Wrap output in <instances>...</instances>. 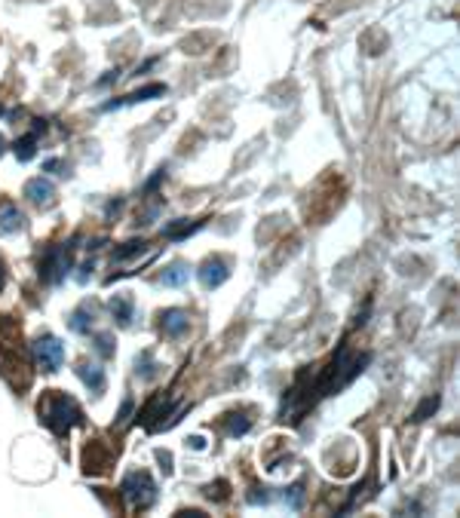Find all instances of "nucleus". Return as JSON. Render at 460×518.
<instances>
[{
	"label": "nucleus",
	"mask_w": 460,
	"mask_h": 518,
	"mask_svg": "<svg viewBox=\"0 0 460 518\" xmlns=\"http://www.w3.org/2000/svg\"><path fill=\"white\" fill-rule=\"evenodd\" d=\"M40 417H44V423L55 432V436H68L77 423H83V411L71 396L49 393L44 402H40Z\"/></svg>",
	"instance_id": "nucleus-1"
},
{
	"label": "nucleus",
	"mask_w": 460,
	"mask_h": 518,
	"mask_svg": "<svg viewBox=\"0 0 460 518\" xmlns=\"http://www.w3.org/2000/svg\"><path fill=\"white\" fill-rule=\"evenodd\" d=\"M123 497L129 500L132 509H147L157 500V485L147 472H129L123 479Z\"/></svg>",
	"instance_id": "nucleus-2"
},
{
	"label": "nucleus",
	"mask_w": 460,
	"mask_h": 518,
	"mask_svg": "<svg viewBox=\"0 0 460 518\" xmlns=\"http://www.w3.org/2000/svg\"><path fill=\"white\" fill-rule=\"evenodd\" d=\"M71 273V245H53V249L44 252V261H40V279L44 283H62L65 276Z\"/></svg>",
	"instance_id": "nucleus-3"
},
{
	"label": "nucleus",
	"mask_w": 460,
	"mask_h": 518,
	"mask_svg": "<svg viewBox=\"0 0 460 518\" xmlns=\"http://www.w3.org/2000/svg\"><path fill=\"white\" fill-rule=\"evenodd\" d=\"M34 359L40 365V371H58V365L65 362V344L58 337H37L34 341Z\"/></svg>",
	"instance_id": "nucleus-4"
},
{
	"label": "nucleus",
	"mask_w": 460,
	"mask_h": 518,
	"mask_svg": "<svg viewBox=\"0 0 460 518\" xmlns=\"http://www.w3.org/2000/svg\"><path fill=\"white\" fill-rule=\"evenodd\" d=\"M25 197L40 209H49L55 202V188H53V181H46V178H31V181L25 184Z\"/></svg>",
	"instance_id": "nucleus-5"
},
{
	"label": "nucleus",
	"mask_w": 460,
	"mask_h": 518,
	"mask_svg": "<svg viewBox=\"0 0 460 518\" xmlns=\"http://www.w3.org/2000/svg\"><path fill=\"white\" fill-rule=\"evenodd\" d=\"M25 231V215L15 202H0V233L10 236V233H19Z\"/></svg>",
	"instance_id": "nucleus-6"
},
{
	"label": "nucleus",
	"mask_w": 460,
	"mask_h": 518,
	"mask_svg": "<svg viewBox=\"0 0 460 518\" xmlns=\"http://www.w3.org/2000/svg\"><path fill=\"white\" fill-rule=\"evenodd\" d=\"M228 276H230V270H228V264H224L221 258H209L206 264L199 267V283H203L206 288H218Z\"/></svg>",
	"instance_id": "nucleus-7"
},
{
	"label": "nucleus",
	"mask_w": 460,
	"mask_h": 518,
	"mask_svg": "<svg viewBox=\"0 0 460 518\" xmlns=\"http://www.w3.org/2000/svg\"><path fill=\"white\" fill-rule=\"evenodd\" d=\"M160 328H163V335H169V337H181L184 331L190 328V316L184 310H166L160 316Z\"/></svg>",
	"instance_id": "nucleus-8"
},
{
	"label": "nucleus",
	"mask_w": 460,
	"mask_h": 518,
	"mask_svg": "<svg viewBox=\"0 0 460 518\" xmlns=\"http://www.w3.org/2000/svg\"><path fill=\"white\" fill-rule=\"evenodd\" d=\"M77 375H80L83 384L89 387V393H96V396L105 393V368H102V365H86V362H83L77 368Z\"/></svg>",
	"instance_id": "nucleus-9"
},
{
	"label": "nucleus",
	"mask_w": 460,
	"mask_h": 518,
	"mask_svg": "<svg viewBox=\"0 0 460 518\" xmlns=\"http://www.w3.org/2000/svg\"><path fill=\"white\" fill-rule=\"evenodd\" d=\"M107 307H111V316L120 322V325H129L132 322V298L129 294H114V298L107 301Z\"/></svg>",
	"instance_id": "nucleus-10"
},
{
	"label": "nucleus",
	"mask_w": 460,
	"mask_h": 518,
	"mask_svg": "<svg viewBox=\"0 0 460 518\" xmlns=\"http://www.w3.org/2000/svg\"><path fill=\"white\" fill-rule=\"evenodd\" d=\"M163 414H169V399H154V402L147 405L145 411H141V423H145V427L154 432L157 429V417H163Z\"/></svg>",
	"instance_id": "nucleus-11"
},
{
	"label": "nucleus",
	"mask_w": 460,
	"mask_h": 518,
	"mask_svg": "<svg viewBox=\"0 0 460 518\" xmlns=\"http://www.w3.org/2000/svg\"><path fill=\"white\" fill-rule=\"evenodd\" d=\"M154 96H166V86H160V83H154V86H145V89H138V92H132V96H126L123 101H111V105H107V110H111V108H120V105H136V101H147V98H154Z\"/></svg>",
	"instance_id": "nucleus-12"
},
{
	"label": "nucleus",
	"mask_w": 460,
	"mask_h": 518,
	"mask_svg": "<svg viewBox=\"0 0 460 518\" xmlns=\"http://www.w3.org/2000/svg\"><path fill=\"white\" fill-rule=\"evenodd\" d=\"M188 276H190V267L188 264H172V267H166L163 273H160V283L169 285V288H178V285L188 283Z\"/></svg>",
	"instance_id": "nucleus-13"
},
{
	"label": "nucleus",
	"mask_w": 460,
	"mask_h": 518,
	"mask_svg": "<svg viewBox=\"0 0 460 518\" xmlns=\"http://www.w3.org/2000/svg\"><path fill=\"white\" fill-rule=\"evenodd\" d=\"M199 227H203V224H199V221H194V224H188V221H178V224H169V227H166L163 233L169 236V240H184V236L197 233Z\"/></svg>",
	"instance_id": "nucleus-14"
},
{
	"label": "nucleus",
	"mask_w": 460,
	"mask_h": 518,
	"mask_svg": "<svg viewBox=\"0 0 460 518\" xmlns=\"http://www.w3.org/2000/svg\"><path fill=\"white\" fill-rule=\"evenodd\" d=\"M71 328L77 331V335H86V331L92 328V310L89 307H80L71 313Z\"/></svg>",
	"instance_id": "nucleus-15"
},
{
	"label": "nucleus",
	"mask_w": 460,
	"mask_h": 518,
	"mask_svg": "<svg viewBox=\"0 0 460 518\" xmlns=\"http://www.w3.org/2000/svg\"><path fill=\"white\" fill-rule=\"evenodd\" d=\"M34 144H37V135H25V138L15 141V157L22 160V163H28L31 157H34Z\"/></svg>",
	"instance_id": "nucleus-16"
},
{
	"label": "nucleus",
	"mask_w": 460,
	"mask_h": 518,
	"mask_svg": "<svg viewBox=\"0 0 460 518\" xmlns=\"http://www.w3.org/2000/svg\"><path fill=\"white\" fill-rule=\"evenodd\" d=\"M145 245H147V242H141V240L123 242V245H120V249H117V252H114V261H126V258H132V254L145 252Z\"/></svg>",
	"instance_id": "nucleus-17"
},
{
	"label": "nucleus",
	"mask_w": 460,
	"mask_h": 518,
	"mask_svg": "<svg viewBox=\"0 0 460 518\" xmlns=\"http://www.w3.org/2000/svg\"><path fill=\"white\" fill-rule=\"evenodd\" d=\"M436 408H439V396L423 399V402H421V408H417V411L412 414V420H414V423H421V420H426V417H430V414L436 411Z\"/></svg>",
	"instance_id": "nucleus-18"
},
{
	"label": "nucleus",
	"mask_w": 460,
	"mask_h": 518,
	"mask_svg": "<svg viewBox=\"0 0 460 518\" xmlns=\"http://www.w3.org/2000/svg\"><path fill=\"white\" fill-rule=\"evenodd\" d=\"M249 427H252L249 417H242V414H230V420H228V432H230V436H246Z\"/></svg>",
	"instance_id": "nucleus-19"
},
{
	"label": "nucleus",
	"mask_w": 460,
	"mask_h": 518,
	"mask_svg": "<svg viewBox=\"0 0 460 518\" xmlns=\"http://www.w3.org/2000/svg\"><path fill=\"white\" fill-rule=\"evenodd\" d=\"M96 353L105 356V359H107V356H114V341H111V335H98V337H96Z\"/></svg>",
	"instance_id": "nucleus-20"
},
{
	"label": "nucleus",
	"mask_w": 460,
	"mask_h": 518,
	"mask_svg": "<svg viewBox=\"0 0 460 518\" xmlns=\"http://www.w3.org/2000/svg\"><path fill=\"white\" fill-rule=\"evenodd\" d=\"M136 365H138V368H141V371H138V375H141V377H154V375H157V371H154V368H157V365H154V362H150V356H147V353H145V356H141V362H136Z\"/></svg>",
	"instance_id": "nucleus-21"
},
{
	"label": "nucleus",
	"mask_w": 460,
	"mask_h": 518,
	"mask_svg": "<svg viewBox=\"0 0 460 518\" xmlns=\"http://www.w3.org/2000/svg\"><path fill=\"white\" fill-rule=\"evenodd\" d=\"M301 497H304V488L295 485V488L289 491V506H291V509H298V506H301Z\"/></svg>",
	"instance_id": "nucleus-22"
},
{
	"label": "nucleus",
	"mask_w": 460,
	"mask_h": 518,
	"mask_svg": "<svg viewBox=\"0 0 460 518\" xmlns=\"http://www.w3.org/2000/svg\"><path fill=\"white\" fill-rule=\"evenodd\" d=\"M129 414H132V399H126V402H123V408H120V423H126Z\"/></svg>",
	"instance_id": "nucleus-23"
},
{
	"label": "nucleus",
	"mask_w": 460,
	"mask_h": 518,
	"mask_svg": "<svg viewBox=\"0 0 460 518\" xmlns=\"http://www.w3.org/2000/svg\"><path fill=\"white\" fill-rule=\"evenodd\" d=\"M4 283H6V270H4V264H0V288H4Z\"/></svg>",
	"instance_id": "nucleus-24"
},
{
	"label": "nucleus",
	"mask_w": 460,
	"mask_h": 518,
	"mask_svg": "<svg viewBox=\"0 0 460 518\" xmlns=\"http://www.w3.org/2000/svg\"><path fill=\"white\" fill-rule=\"evenodd\" d=\"M4 150H6V138H4V135H0V154H4Z\"/></svg>",
	"instance_id": "nucleus-25"
}]
</instances>
